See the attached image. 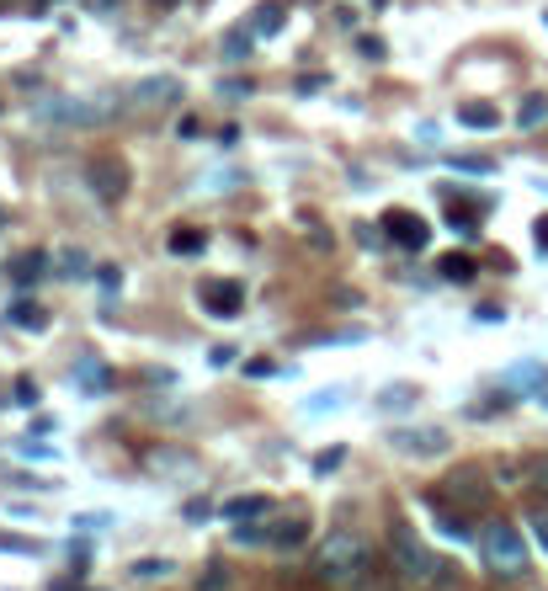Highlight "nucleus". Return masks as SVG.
<instances>
[{
    "label": "nucleus",
    "instance_id": "nucleus-9",
    "mask_svg": "<svg viewBox=\"0 0 548 591\" xmlns=\"http://www.w3.org/2000/svg\"><path fill=\"white\" fill-rule=\"evenodd\" d=\"M384 224H389V235H394L405 251H421V245H426V224H421L416 213H405V208H400V213H389Z\"/></svg>",
    "mask_w": 548,
    "mask_h": 591
},
{
    "label": "nucleus",
    "instance_id": "nucleus-28",
    "mask_svg": "<svg viewBox=\"0 0 548 591\" xmlns=\"http://www.w3.org/2000/svg\"><path fill=\"white\" fill-rule=\"evenodd\" d=\"M208 357H213V363H218V368H224V363H234V357H240V352H234V347H213V352H208Z\"/></svg>",
    "mask_w": 548,
    "mask_h": 591
},
{
    "label": "nucleus",
    "instance_id": "nucleus-29",
    "mask_svg": "<svg viewBox=\"0 0 548 591\" xmlns=\"http://www.w3.org/2000/svg\"><path fill=\"white\" fill-rule=\"evenodd\" d=\"M538 240L548 245V219H538Z\"/></svg>",
    "mask_w": 548,
    "mask_h": 591
},
{
    "label": "nucleus",
    "instance_id": "nucleus-18",
    "mask_svg": "<svg viewBox=\"0 0 548 591\" xmlns=\"http://www.w3.org/2000/svg\"><path fill=\"white\" fill-rule=\"evenodd\" d=\"M250 43H256V32H250V27L229 32V37H224V59H245V53H250Z\"/></svg>",
    "mask_w": 548,
    "mask_h": 591
},
{
    "label": "nucleus",
    "instance_id": "nucleus-32",
    "mask_svg": "<svg viewBox=\"0 0 548 591\" xmlns=\"http://www.w3.org/2000/svg\"><path fill=\"white\" fill-rule=\"evenodd\" d=\"M0 224H5V208H0Z\"/></svg>",
    "mask_w": 548,
    "mask_h": 591
},
{
    "label": "nucleus",
    "instance_id": "nucleus-10",
    "mask_svg": "<svg viewBox=\"0 0 548 591\" xmlns=\"http://www.w3.org/2000/svg\"><path fill=\"white\" fill-rule=\"evenodd\" d=\"M53 267H59V277H69V283H80V277H91V272H96V261H91L80 245H64V251H53Z\"/></svg>",
    "mask_w": 548,
    "mask_h": 591
},
{
    "label": "nucleus",
    "instance_id": "nucleus-5",
    "mask_svg": "<svg viewBox=\"0 0 548 591\" xmlns=\"http://www.w3.org/2000/svg\"><path fill=\"white\" fill-rule=\"evenodd\" d=\"M91 187L101 192V203H123V192H128V165H123L117 155H96V160H91Z\"/></svg>",
    "mask_w": 548,
    "mask_h": 591
},
{
    "label": "nucleus",
    "instance_id": "nucleus-14",
    "mask_svg": "<svg viewBox=\"0 0 548 591\" xmlns=\"http://www.w3.org/2000/svg\"><path fill=\"white\" fill-rule=\"evenodd\" d=\"M304 539H309V523H304V517H288V523L272 533V544H277V549H298Z\"/></svg>",
    "mask_w": 548,
    "mask_h": 591
},
{
    "label": "nucleus",
    "instance_id": "nucleus-34",
    "mask_svg": "<svg viewBox=\"0 0 548 591\" xmlns=\"http://www.w3.org/2000/svg\"><path fill=\"white\" fill-rule=\"evenodd\" d=\"M544 405H548V400H544Z\"/></svg>",
    "mask_w": 548,
    "mask_h": 591
},
{
    "label": "nucleus",
    "instance_id": "nucleus-17",
    "mask_svg": "<svg viewBox=\"0 0 548 591\" xmlns=\"http://www.w3.org/2000/svg\"><path fill=\"white\" fill-rule=\"evenodd\" d=\"M203 245H208V240H203L197 229H176V235H171V256H203Z\"/></svg>",
    "mask_w": 548,
    "mask_h": 591
},
{
    "label": "nucleus",
    "instance_id": "nucleus-22",
    "mask_svg": "<svg viewBox=\"0 0 548 591\" xmlns=\"http://www.w3.org/2000/svg\"><path fill=\"white\" fill-rule=\"evenodd\" d=\"M442 272H448L453 283H464V277L474 272V261H469V256H448V261H442Z\"/></svg>",
    "mask_w": 548,
    "mask_h": 591
},
{
    "label": "nucleus",
    "instance_id": "nucleus-21",
    "mask_svg": "<svg viewBox=\"0 0 548 591\" xmlns=\"http://www.w3.org/2000/svg\"><path fill=\"white\" fill-rule=\"evenodd\" d=\"M133 576H139V581H160V576H171V565H165V560H139Z\"/></svg>",
    "mask_w": 548,
    "mask_h": 591
},
{
    "label": "nucleus",
    "instance_id": "nucleus-30",
    "mask_svg": "<svg viewBox=\"0 0 548 591\" xmlns=\"http://www.w3.org/2000/svg\"><path fill=\"white\" fill-rule=\"evenodd\" d=\"M155 5H181V0H155Z\"/></svg>",
    "mask_w": 548,
    "mask_h": 591
},
{
    "label": "nucleus",
    "instance_id": "nucleus-11",
    "mask_svg": "<svg viewBox=\"0 0 548 591\" xmlns=\"http://www.w3.org/2000/svg\"><path fill=\"white\" fill-rule=\"evenodd\" d=\"M266 512H272L266 496H234V501H224V517H229V523H256V517H266Z\"/></svg>",
    "mask_w": 548,
    "mask_h": 591
},
{
    "label": "nucleus",
    "instance_id": "nucleus-4",
    "mask_svg": "<svg viewBox=\"0 0 548 591\" xmlns=\"http://www.w3.org/2000/svg\"><path fill=\"white\" fill-rule=\"evenodd\" d=\"M480 549H485V565H490L496 576H522V571H528V544H522V533H517L512 523H485Z\"/></svg>",
    "mask_w": 548,
    "mask_h": 591
},
{
    "label": "nucleus",
    "instance_id": "nucleus-15",
    "mask_svg": "<svg viewBox=\"0 0 548 591\" xmlns=\"http://www.w3.org/2000/svg\"><path fill=\"white\" fill-rule=\"evenodd\" d=\"M538 123H548V96H528L517 107V128H538Z\"/></svg>",
    "mask_w": 548,
    "mask_h": 591
},
{
    "label": "nucleus",
    "instance_id": "nucleus-12",
    "mask_svg": "<svg viewBox=\"0 0 548 591\" xmlns=\"http://www.w3.org/2000/svg\"><path fill=\"white\" fill-rule=\"evenodd\" d=\"M282 21H288L282 5H256V11H250V32H256V37H277Z\"/></svg>",
    "mask_w": 548,
    "mask_h": 591
},
{
    "label": "nucleus",
    "instance_id": "nucleus-16",
    "mask_svg": "<svg viewBox=\"0 0 548 591\" xmlns=\"http://www.w3.org/2000/svg\"><path fill=\"white\" fill-rule=\"evenodd\" d=\"M458 123H464V128H496V123H501V112H496V107H474V101H469V107H458Z\"/></svg>",
    "mask_w": 548,
    "mask_h": 591
},
{
    "label": "nucleus",
    "instance_id": "nucleus-33",
    "mask_svg": "<svg viewBox=\"0 0 548 591\" xmlns=\"http://www.w3.org/2000/svg\"><path fill=\"white\" fill-rule=\"evenodd\" d=\"M59 591H69V587H59Z\"/></svg>",
    "mask_w": 548,
    "mask_h": 591
},
{
    "label": "nucleus",
    "instance_id": "nucleus-31",
    "mask_svg": "<svg viewBox=\"0 0 548 591\" xmlns=\"http://www.w3.org/2000/svg\"><path fill=\"white\" fill-rule=\"evenodd\" d=\"M5 5H16V0H0V11H5Z\"/></svg>",
    "mask_w": 548,
    "mask_h": 591
},
{
    "label": "nucleus",
    "instance_id": "nucleus-23",
    "mask_svg": "<svg viewBox=\"0 0 548 591\" xmlns=\"http://www.w3.org/2000/svg\"><path fill=\"white\" fill-rule=\"evenodd\" d=\"M522 475H528L538 491H548V459H528V469H522Z\"/></svg>",
    "mask_w": 548,
    "mask_h": 591
},
{
    "label": "nucleus",
    "instance_id": "nucleus-6",
    "mask_svg": "<svg viewBox=\"0 0 548 591\" xmlns=\"http://www.w3.org/2000/svg\"><path fill=\"white\" fill-rule=\"evenodd\" d=\"M128 96L139 107H171V101H181V80L176 75H144V80H133Z\"/></svg>",
    "mask_w": 548,
    "mask_h": 591
},
{
    "label": "nucleus",
    "instance_id": "nucleus-8",
    "mask_svg": "<svg viewBox=\"0 0 548 591\" xmlns=\"http://www.w3.org/2000/svg\"><path fill=\"white\" fill-rule=\"evenodd\" d=\"M389 443H394L400 453H410V459H432V453L448 448V432H437V427H432V432H394Z\"/></svg>",
    "mask_w": 548,
    "mask_h": 591
},
{
    "label": "nucleus",
    "instance_id": "nucleus-25",
    "mask_svg": "<svg viewBox=\"0 0 548 591\" xmlns=\"http://www.w3.org/2000/svg\"><path fill=\"white\" fill-rule=\"evenodd\" d=\"M75 373H80V384H107V368H91V363H80Z\"/></svg>",
    "mask_w": 548,
    "mask_h": 591
},
{
    "label": "nucleus",
    "instance_id": "nucleus-26",
    "mask_svg": "<svg viewBox=\"0 0 548 591\" xmlns=\"http://www.w3.org/2000/svg\"><path fill=\"white\" fill-rule=\"evenodd\" d=\"M16 405H37V389H32V379H16Z\"/></svg>",
    "mask_w": 548,
    "mask_h": 591
},
{
    "label": "nucleus",
    "instance_id": "nucleus-3",
    "mask_svg": "<svg viewBox=\"0 0 548 591\" xmlns=\"http://www.w3.org/2000/svg\"><path fill=\"white\" fill-rule=\"evenodd\" d=\"M389 555H394V571L405 576V581H416V587H432V581H442L448 576V565L405 528V523H394V539H389Z\"/></svg>",
    "mask_w": 548,
    "mask_h": 591
},
{
    "label": "nucleus",
    "instance_id": "nucleus-7",
    "mask_svg": "<svg viewBox=\"0 0 548 591\" xmlns=\"http://www.w3.org/2000/svg\"><path fill=\"white\" fill-rule=\"evenodd\" d=\"M197 299H203V309H208L213 320H234L245 293H240V283H203V288H197Z\"/></svg>",
    "mask_w": 548,
    "mask_h": 591
},
{
    "label": "nucleus",
    "instance_id": "nucleus-1",
    "mask_svg": "<svg viewBox=\"0 0 548 591\" xmlns=\"http://www.w3.org/2000/svg\"><path fill=\"white\" fill-rule=\"evenodd\" d=\"M314 576L330 581V587H357L368 576V544L357 533H325L320 549H314Z\"/></svg>",
    "mask_w": 548,
    "mask_h": 591
},
{
    "label": "nucleus",
    "instance_id": "nucleus-19",
    "mask_svg": "<svg viewBox=\"0 0 548 591\" xmlns=\"http://www.w3.org/2000/svg\"><path fill=\"white\" fill-rule=\"evenodd\" d=\"M43 267H48V256H43V251H27V256L16 261V283H32Z\"/></svg>",
    "mask_w": 548,
    "mask_h": 591
},
{
    "label": "nucleus",
    "instance_id": "nucleus-13",
    "mask_svg": "<svg viewBox=\"0 0 548 591\" xmlns=\"http://www.w3.org/2000/svg\"><path fill=\"white\" fill-rule=\"evenodd\" d=\"M448 485H453V496H458L464 507H474V501H485V480H474L469 469H458V475L448 480Z\"/></svg>",
    "mask_w": 548,
    "mask_h": 591
},
{
    "label": "nucleus",
    "instance_id": "nucleus-20",
    "mask_svg": "<svg viewBox=\"0 0 548 591\" xmlns=\"http://www.w3.org/2000/svg\"><path fill=\"white\" fill-rule=\"evenodd\" d=\"M11 320H16L21 331H43V309H37V304H11Z\"/></svg>",
    "mask_w": 548,
    "mask_h": 591
},
{
    "label": "nucleus",
    "instance_id": "nucleus-2",
    "mask_svg": "<svg viewBox=\"0 0 548 591\" xmlns=\"http://www.w3.org/2000/svg\"><path fill=\"white\" fill-rule=\"evenodd\" d=\"M117 117V101H91V96H48L37 101V123L53 128H101Z\"/></svg>",
    "mask_w": 548,
    "mask_h": 591
},
{
    "label": "nucleus",
    "instance_id": "nucleus-24",
    "mask_svg": "<svg viewBox=\"0 0 548 591\" xmlns=\"http://www.w3.org/2000/svg\"><path fill=\"white\" fill-rule=\"evenodd\" d=\"M533 533H538V544L548 549V507H533Z\"/></svg>",
    "mask_w": 548,
    "mask_h": 591
},
{
    "label": "nucleus",
    "instance_id": "nucleus-27",
    "mask_svg": "<svg viewBox=\"0 0 548 591\" xmlns=\"http://www.w3.org/2000/svg\"><path fill=\"white\" fill-rule=\"evenodd\" d=\"M394 405L405 411V405H410V389H389V395H384V411H394Z\"/></svg>",
    "mask_w": 548,
    "mask_h": 591
}]
</instances>
